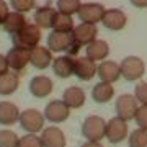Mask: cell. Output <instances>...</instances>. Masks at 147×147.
I'll return each instance as SVG.
<instances>
[{
	"label": "cell",
	"instance_id": "cell-1",
	"mask_svg": "<svg viewBox=\"0 0 147 147\" xmlns=\"http://www.w3.org/2000/svg\"><path fill=\"white\" fill-rule=\"evenodd\" d=\"M11 42L15 47L31 51L33 47L39 46V42H41V28L34 23H28L21 31L11 34Z\"/></svg>",
	"mask_w": 147,
	"mask_h": 147
},
{
	"label": "cell",
	"instance_id": "cell-2",
	"mask_svg": "<svg viewBox=\"0 0 147 147\" xmlns=\"http://www.w3.org/2000/svg\"><path fill=\"white\" fill-rule=\"evenodd\" d=\"M82 136L90 142H100L106 136V123L101 116L92 115L82 123Z\"/></svg>",
	"mask_w": 147,
	"mask_h": 147
},
{
	"label": "cell",
	"instance_id": "cell-3",
	"mask_svg": "<svg viewBox=\"0 0 147 147\" xmlns=\"http://www.w3.org/2000/svg\"><path fill=\"white\" fill-rule=\"evenodd\" d=\"M44 113L34 108H28V110L21 111L20 115V126L28 132V134H38L39 131L44 129Z\"/></svg>",
	"mask_w": 147,
	"mask_h": 147
},
{
	"label": "cell",
	"instance_id": "cell-4",
	"mask_svg": "<svg viewBox=\"0 0 147 147\" xmlns=\"http://www.w3.org/2000/svg\"><path fill=\"white\" fill-rule=\"evenodd\" d=\"M121 77H124L129 82H136L144 75L146 72V64L137 56H127L121 61Z\"/></svg>",
	"mask_w": 147,
	"mask_h": 147
},
{
	"label": "cell",
	"instance_id": "cell-5",
	"mask_svg": "<svg viewBox=\"0 0 147 147\" xmlns=\"http://www.w3.org/2000/svg\"><path fill=\"white\" fill-rule=\"evenodd\" d=\"M115 110H116V116L121 118V119H124V121L134 119L137 110H139V101L136 100L134 95L123 93V95H119L118 100H116Z\"/></svg>",
	"mask_w": 147,
	"mask_h": 147
},
{
	"label": "cell",
	"instance_id": "cell-6",
	"mask_svg": "<svg viewBox=\"0 0 147 147\" xmlns=\"http://www.w3.org/2000/svg\"><path fill=\"white\" fill-rule=\"evenodd\" d=\"M42 113H44V118L47 121H51L54 124H61L65 119H69L70 108L64 103V100H53L46 105V108H44Z\"/></svg>",
	"mask_w": 147,
	"mask_h": 147
},
{
	"label": "cell",
	"instance_id": "cell-7",
	"mask_svg": "<svg viewBox=\"0 0 147 147\" xmlns=\"http://www.w3.org/2000/svg\"><path fill=\"white\" fill-rule=\"evenodd\" d=\"M5 56H7V61H8L10 70L15 72V74H18V75L25 72V69H26L28 64H30V51L21 49V47L13 46Z\"/></svg>",
	"mask_w": 147,
	"mask_h": 147
},
{
	"label": "cell",
	"instance_id": "cell-8",
	"mask_svg": "<svg viewBox=\"0 0 147 147\" xmlns=\"http://www.w3.org/2000/svg\"><path fill=\"white\" fill-rule=\"evenodd\" d=\"M106 139L111 144H119L124 139H127V121L121 119L118 116L111 118L106 123Z\"/></svg>",
	"mask_w": 147,
	"mask_h": 147
},
{
	"label": "cell",
	"instance_id": "cell-9",
	"mask_svg": "<svg viewBox=\"0 0 147 147\" xmlns=\"http://www.w3.org/2000/svg\"><path fill=\"white\" fill-rule=\"evenodd\" d=\"M105 7L101 3H96V2H87V3H82L79 8V18L80 21L84 23H92V25H96L98 21L103 20V15H105Z\"/></svg>",
	"mask_w": 147,
	"mask_h": 147
},
{
	"label": "cell",
	"instance_id": "cell-10",
	"mask_svg": "<svg viewBox=\"0 0 147 147\" xmlns=\"http://www.w3.org/2000/svg\"><path fill=\"white\" fill-rule=\"evenodd\" d=\"M96 70H98V65L95 64V61H92L90 57H75L74 61V75L77 77V79L84 80V82H88L92 80L96 75Z\"/></svg>",
	"mask_w": 147,
	"mask_h": 147
},
{
	"label": "cell",
	"instance_id": "cell-11",
	"mask_svg": "<svg viewBox=\"0 0 147 147\" xmlns=\"http://www.w3.org/2000/svg\"><path fill=\"white\" fill-rule=\"evenodd\" d=\"M96 34H98V30H96V25H92V23H79L77 26L72 30V39L80 46H88L90 42H93L96 39Z\"/></svg>",
	"mask_w": 147,
	"mask_h": 147
},
{
	"label": "cell",
	"instance_id": "cell-12",
	"mask_svg": "<svg viewBox=\"0 0 147 147\" xmlns=\"http://www.w3.org/2000/svg\"><path fill=\"white\" fill-rule=\"evenodd\" d=\"M53 51L49 47L44 46H36L30 51V64H31L34 69H39V70H44L47 69L51 64H53Z\"/></svg>",
	"mask_w": 147,
	"mask_h": 147
},
{
	"label": "cell",
	"instance_id": "cell-13",
	"mask_svg": "<svg viewBox=\"0 0 147 147\" xmlns=\"http://www.w3.org/2000/svg\"><path fill=\"white\" fill-rule=\"evenodd\" d=\"M103 26L106 30H111V31H119L123 28L126 26L127 23V16L123 10H118V8H110V10L105 11L103 15Z\"/></svg>",
	"mask_w": 147,
	"mask_h": 147
},
{
	"label": "cell",
	"instance_id": "cell-14",
	"mask_svg": "<svg viewBox=\"0 0 147 147\" xmlns=\"http://www.w3.org/2000/svg\"><path fill=\"white\" fill-rule=\"evenodd\" d=\"M41 142L42 147H65V134H64L57 126L44 127L41 131Z\"/></svg>",
	"mask_w": 147,
	"mask_h": 147
},
{
	"label": "cell",
	"instance_id": "cell-15",
	"mask_svg": "<svg viewBox=\"0 0 147 147\" xmlns=\"http://www.w3.org/2000/svg\"><path fill=\"white\" fill-rule=\"evenodd\" d=\"M53 80L46 77V75H36L30 80V92H31L33 96L36 98H46L51 95L53 92Z\"/></svg>",
	"mask_w": 147,
	"mask_h": 147
},
{
	"label": "cell",
	"instance_id": "cell-16",
	"mask_svg": "<svg viewBox=\"0 0 147 147\" xmlns=\"http://www.w3.org/2000/svg\"><path fill=\"white\" fill-rule=\"evenodd\" d=\"M72 33H61V31H54L47 36V47L53 53H67L69 46L72 44Z\"/></svg>",
	"mask_w": 147,
	"mask_h": 147
},
{
	"label": "cell",
	"instance_id": "cell-17",
	"mask_svg": "<svg viewBox=\"0 0 147 147\" xmlns=\"http://www.w3.org/2000/svg\"><path fill=\"white\" fill-rule=\"evenodd\" d=\"M21 111L11 101H0V126H13L20 121Z\"/></svg>",
	"mask_w": 147,
	"mask_h": 147
},
{
	"label": "cell",
	"instance_id": "cell-18",
	"mask_svg": "<svg viewBox=\"0 0 147 147\" xmlns=\"http://www.w3.org/2000/svg\"><path fill=\"white\" fill-rule=\"evenodd\" d=\"M96 75L100 77L101 82L106 84H113L121 77V67L115 61H101V64L98 65Z\"/></svg>",
	"mask_w": 147,
	"mask_h": 147
},
{
	"label": "cell",
	"instance_id": "cell-19",
	"mask_svg": "<svg viewBox=\"0 0 147 147\" xmlns=\"http://www.w3.org/2000/svg\"><path fill=\"white\" fill-rule=\"evenodd\" d=\"M56 13H57L56 8H53L51 5H42V7H39V8L34 10L33 21H34V25H38L41 30H49V28H53Z\"/></svg>",
	"mask_w": 147,
	"mask_h": 147
},
{
	"label": "cell",
	"instance_id": "cell-20",
	"mask_svg": "<svg viewBox=\"0 0 147 147\" xmlns=\"http://www.w3.org/2000/svg\"><path fill=\"white\" fill-rule=\"evenodd\" d=\"M74 61H75V57L69 56V54L56 57L53 61V72L59 79H69L70 75H74Z\"/></svg>",
	"mask_w": 147,
	"mask_h": 147
},
{
	"label": "cell",
	"instance_id": "cell-21",
	"mask_svg": "<svg viewBox=\"0 0 147 147\" xmlns=\"http://www.w3.org/2000/svg\"><path fill=\"white\" fill-rule=\"evenodd\" d=\"M62 100L70 110H79L85 103V92L80 87H69L64 90Z\"/></svg>",
	"mask_w": 147,
	"mask_h": 147
},
{
	"label": "cell",
	"instance_id": "cell-22",
	"mask_svg": "<svg viewBox=\"0 0 147 147\" xmlns=\"http://www.w3.org/2000/svg\"><path fill=\"white\" fill-rule=\"evenodd\" d=\"M26 25H28V20H26V16H25V13H20V11H10L2 26H3V30H5L7 33L16 34V33L21 31Z\"/></svg>",
	"mask_w": 147,
	"mask_h": 147
},
{
	"label": "cell",
	"instance_id": "cell-23",
	"mask_svg": "<svg viewBox=\"0 0 147 147\" xmlns=\"http://www.w3.org/2000/svg\"><path fill=\"white\" fill-rule=\"evenodd\" d=\"M18 87H20V75L18 74L8 70V72L0 75V95L8 96V95L15 93Z\"/></svg>",
	"mask_w": 147,
	"mask_h": 147
},
{
	"label": "cell",
	"instance_id": "cell-24",
	"mask_svg": "<svg viewBox=\"0 0 147 147\" xmlns=\"http://www.w3.org/2000/svg\"><path fill=\"white\" fill-rule=\"evenodd\" d=\"M85 49H87V57H90L95 62L96 61H105L110 54V46L103 39H95L88 46H85Z\"/></svg>",
	"mask_w": 147,
	"mask_h": 147
},
{
	"label": "cell",
	"instance_id": "cell-25",
	"mask_svg": "<svg viewBox=\"0 0 147 147\" xmlns=\"http://www.w3.org/2000/svg\"><path fill=\"white\" fill-rule=\"evenodd\" d=\"M115 96V88L111 84H106V82H98L92 88V98L96 103H108Z\"/></svg>",
	"mask_w": 147,
	"mask_h": 147
},
{
	"label": "cell",
	"instance_id": "cell-26",
	"mask_svg": "<svg viewBox=\"0 0 147 147\" xmlns=\"http://www.w3.org/2000/svg\"><path fill=\"white\" fill-rule=\"evenodd\" d=\"M75 28L74 25L72 16L62 11H57L54 16V23H53V30L54 31H61V33H72V30Z\"/></svg>",
	"mask_w": 147,
	"mask_h": 147
},
{
	"label": "cell",
	"instance_id": "cell-27",
	"mask_svg": "<svg viewBox=\"0 0 147 147\" xmlns=\"http://www.w3.org/2000/svg\"><path fill=\"white\" fill-rule=\"evenodd\" d=\"M129 147H147V129L137 127L127 136Z\"/></svg>",
	"mask_w": 147,
	"mask_h": 147
},
{
	"label": "cell",
	"instance_id": "cell-28",
	"mask_svg": "<svg viewBox=\"0 0 147 147\" xmlns=\"http://www.w3.org/2000/svg\"><path fill=\"white\" fill-rule=\"evenodd\" d=\"M20 137L11 129H0V147H18Z\"/></svg>",
	"mask_w": 147,
	"mask_h": 147
},
{
	"label": "cell",
	"instance_id": "cell-29",
	"mask_svg": "<svg viewBox=\"0 0 147 147\" xmlns=\"http://www.w3.org/2000/svg\"><path fill=\"white\" fill-rule=\"evenodd\" d=\"M56 5H57V11H62V13H67L72 16L74 13H79L82 2L80 0H57Z\"/></svg>",
	"mask_w": 147,
	"mask_h": 147
},
{
	"label": "cell",
	"instance_id": "cell-30",
	"mask_svg": "<svg viewBox=\"0 0 147 147\" xmlns=\"http://www.w3.org/2000/svg\"><path fill=\"white\" fill-rule=\"evenodd\" d=\"M10 7L13 8V11L28 13L33 8H36V0H10Z\"/></svg>",
	"mask_w": 147,
	"mask_h": 147
},
{
	"label": "cell",
	"instance_id": "cell-31",
	"mask_svg": "<svg viewBox=\"0 0 147 147\" xmlns=\"http://www.w3.org/2000/svg\"><path fill=\"white\" fill-rule=\"evenodd\" d=\"M18 147H42L41 137L38 134H25L23 137H20L18 141Z\"/></svg>",
	"mask_w": 147,
	"mask_h": 147
},
{
	"label": "cell",
	"instance_id": "cell-32",
	"mask_svg": "<svg viewBox=\"0 0 147 147\" xmlns=\"http://www.w3.org/2000/svg\"><path fill=\"white\" fill-rule=\"evenodd\" d=\"M134 96L141 105H147V82H139L134 90Z\"/></svg>",
	"mask_w": 147,
	"mask_h": 147
},
{
	"label": "cell",
	"instance_id": "cell-33",
	"mask_svg": "<svg viewBox=\"0 0 147 147\" xmlns=\"http://www.w3.org/2000/svg\"><path fill=\"white\" fill-rule=\"evenodd\" d=\"M136 123L141 129H147V105H141L136 113Z\"/></svg>",
	"mask_w": 147,
	"mask_h": 147
},
{
	"label": "cell",
	"instance_id": "cell-34",
	"mask_svg": "<svg viewBox=\"0 0 147 147\" xmlns=\"http://www.w3.org/2000/svg\"><path fill=\"white\" fill-rule=\"evenodd\" d=\"M8 13H10L8 3H7L5 0H0V25H3V21H5V18L8 16Z\"/></svg>",
	"mask_w": 147,
	"mask_h": 147
},
{
	"label": "cell",
	"instance_id": "cell-35",
	"mask_svg": "<svg viewBox=\"0 0 147 147\" xmlns=\"http://www.w3.org/2000/svg\"><path fill=\"white\" fill-rule=\"evenodd\" d=\"M10 70V67H8V61H7V56H3V54H0V75L2 74H5Z\"/></svg>",
	"mask_w": 147,
	"mask_h": 147
},
{
	"label": "cell",
	"instance_id": "cell-36",
	"mask_svg": "<svg viewBox=\"0 0 147 147\" xmlns=\"http://www.w3.org/2000/svg\"><path fill=\"white\" fill-rule=\"evenodd\" d=\"M129 2L136 8H147V0H129Z\"/></svg>",
	"mask_w": 147,
	"mask_h": 147
},
{
	"label": "cell",
	"instance_id": "cell-37",
	"mask_svg": "<svg viewBox=\"0 0 147 147\" xmlns=\"http://www.w3.org/2000/svg\"><path fill=\"white\" fill-rule=\"evenodd\" d=\"M80 147H103V146H101L100 142H90V141H87L85 144H82Z\"/></svg>",
	"mask_w": 147,
	"mask_h": 147
}]
</instances>
